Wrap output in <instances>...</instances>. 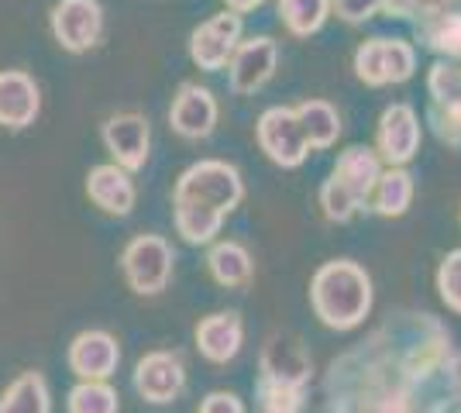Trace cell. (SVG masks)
Here are the masks:
<instances>
[{
    "label": "cell",
    "instance_id": "1",
    "mask_svg": "<svg viewBox=\"0 0 461 413\" xmlns=\"http://www.w3.org/2000/svg\"><path fill=\"white\" fill-rule=\"evenodd\" d=\"M241 197L245 183L234 166L221 158L196 162L176 183V231L190 245H207L221 231L224 217L241 203Z\"/></svg>",
    "mask_w": 461,
    "mask_h": 413
},
{
    "label": "cell",
    "instance_id": "2",
    "mask_svg": "<svg viewBox=\"0 0 461 413\" xmlns=\"http://www.w3.org/2000/svg\"><path fill=\"white\" fill-rule=\"evenodd\" d=\"M310 303L321 324L330 331L358 328L372 310V279L351 258H334L317 269L310 283Z\"/></svg>",
    "mask_w": 461,
    "mask_h": 413
},
{
    "label": "cell",
    "instance_id": "3",
    "mask_svg": "<svg viewBox=\"0 0 461 413\" xmlns=\"http://www.w3.org/2000/svg\"><path fill=\"white\" fill-rule=\"evenodd\" d=\"M379 173H383V166H379L375 148H366V145L345 148L341 158L334 162L327 183L321 186V207H324L327 220L345 224L358 214L372 197V186H375Z\"/></svg>",
    "mask_w": 461,
    "mask_h": 413
},
{
    "label": "cell",
    "instance_id": "4",
    "mask_svg": "<svg viewBox=\"0 0 461 413\" xmlns=\"http://www.w3.org/2000/svg\"><path fill=\"white\" fill-rule=\"evenodd\" d=\"M417 73V52L403 39H368L355 52V76L366 86L406 83Z\"/></svg>",
    "mask_w": 461,
    "mask_h": 413
},
{
    "label": "cell",
    "instance_id": "5",
    "mask_svg": "<svg viewBox=\"0 0 461 413\" xmlns=\"http://www.w3.org/2000/svg\"><path fill=\"white\" fill-rule=\"evenodd\" d=\"M258 145L283 169L303 166L310 156V141L303 135L300 118H296V107H269L258 118Z\"/></svg>",
    "mask_w": 461,
    "mask_h": 413
},
{
    "label": "cell",
    "instance_id": "6",
    "mask_svg": "<svg viewBox=\"0 0 461 413\" xmlns=\"http://www.w3.org/2000/svg\"><path fill=\"white\" fill-rule=\"evenodd\" d=\"M124 275L131 283V290L141 296H155L166 290L169 275H173V248L169 241L158 235H141L124 248Z\"/></svg>",
    "mask_w": 461,
    "mask_h": 413
},
{
    "label": "cell",
    "instance_id": "7",
    "mask_svg": "<svg viewBox=\"0 0 461 413\" xmlns=\"http://www.w3.org/2000/svg\"><path fill=\"white\" fill-rule=\"evenodd\" d=\"M238 41H241V14L221 11V14H213L211 21H203L200 28H193L190 56L200 69L217 73V69H224L230 62Z\"/></svg>",
    "mask_w": 461,
    "mask_h": 413
},
{
    "label": "cell",
    "instance_id": "8",
    "mask_svg": "<svg viewBox=\"0 0 461 413\" xmlns=\"http://www.w3.org/2000/svg\"><path fill=\"white\" fill-rule=\"evenodd\" d=\"M420 148V118L410 103H389L375 131V156L389 166H406Z\"/></svg>",
    "mask_w": 461,
    "mask_h": 413
},
{
    "label": "cell",
    "instance_id": "9",
    "mask_svg": "<svg viewBox=\"0 0 461 413\" xmlns=\"http://www.w3.org/2000/svg\"><path fill=\"white\" fill-rule=\"evenodd\" d=\"M310 355L303 348V341L296 335H272L262 348V379L276 382V386H286V390H307L310 382Z\"/></svg>",
    "mask_w": 461,
    "mask_h": 413
},
{
    "label": "cell",
    "instance_id": "10",
    "mask_svg": "<svg viewBox=\"0 0 461 413\" xmlns=\"http://www.w3.org/2000/svg\"><path fill=\"white\" fill-rule=\"evenodd\" d=\"M276 66H279V45L269 35L238 41V49H234V56L228 62L230 90L234 94H255V90H262L272 79V73H276Z\"/></svg>",
    "mask_w": 461,
    "mask_h": 413
},
{
    "label": "cell",
    "instance_id": "11",
    "mask_svg": "<svg viewBox=\"0 0 461 413\" xmlns=\"http://www.w3.org/2000/svg\"><path fill=\"white\" fill-rule=\"evenodd\" d=\"M186 386V369L183 358L173 352H152L138 362L135 390L149 403H173Z\"/></svg>",
    "mask_w": 461,
    "mask_h": 413
},
{
    "label": "cell",
    "instance_id": "12",
    "mask_svg": "<svg viewBox=\"0 0 461 413\" xmlns=\"http://www.w3.org/2000/svg\"><path fill=\"white\" fill-rule=\"evenodd\" d=\"M104 28V14L96 0H62L52 11V31L69 52H86Z\"/></svg>",
    "mask_w": 461,
    "mask_h": 413
},
{
    "label": "cell",
    "instance_id": "13",
    "mask_svg": "<svg viewBox=\"0 0 461 413\" xmlns=\"http://www.w3.org/2000/svg\"><path fill=\"white\" fill-rule=\"evenodd\" d=\"M173 128L183 138H207L217 124V100L207 86L200 83H183L169 111Z\"/></svg>",
    "mask_w": 461,
    "mask_h": 413
},
{
    "label": "cell",
    "instance_id": "14",
    "mask_svg": "<svg viewBox=\"0 0 461 413\" xmlns=\"http://www.w3.org/2000/svg\"><path fill=\"white\" fill-rule=\"evenodd\" d=\"M149 121L141 114H117L104 124V145L111 148L121 169H141L149 158Z\"/></svg>",
    "mask_w": 461,
    "mask_h": 413
},
{
    "label": "cell",
    "instance_id": "15",
    "mask_svg": "<svg viewBox=\"0 0 461 413\" xmlns=\"http://www.w3.org/2000/svg\"><path fill=\"white\" fill-rule=\"evenodd\" d=\"M241 341H245V328H241V317L234 314V310L211 314L196 324V348L213 365L230 362L234 355L241 352Z\"/></svg>",
    "mask_w": 461,
    "mask_h": 413
},
{
    "label": "cell",
    "instance_id": "16",
    "mask_svg": "<svg viewBox=\"0 0 461 413\" xmlns=\"http://www.w3.org/2000/svg\"><path fill=\"white\" fill-rule=\"evenodd\" d=\"M117 362H121V352H117V341L107 331H83L69 348L73 373L83 375V379H94V382L114 373Z\"/></svg>",
    "mask_w": 461,
    "mask_h": 413
},
{
    "label": "cell",
    "instance_id": "17",
    "mask_svg": "<svg viewBox=\"0 0 461 413\" xmlns=\"http://www.w3.org/2000/svg\"><path fill=\"white\" fill-rule=\"evenodd\" d=\"M39 114V86L35 79L7 69L0 73V124L7 128H24Z\"/></svg>",
    "mask_w": 461,
    "mask_h": 413
},
{
    "label": "cell",
    "instance_id": "18",
    "mask_svg": "<svg viewBox=\"0 0 461 413\" xmlns=\"http://www.w3.org/2000/svg\"><path fill=\"white\" fill-rule=\"evenodd\" d=\"M86 190H90V200L107 214L124 217L135 207V183L121 166H96L86 179Z\"/></svg>",
    "mask_w": 461,
    "mask_h": 413
},
{
    "label": "cell",
    "instance_id": "19",
    "mask_svg": "<svg viewBox=\"0 0 461 413\" xmlns=\"http://www.w3.org/2000/svg\"><path fill=\"white\" fill-rule=\"evenodd\" d=\"M372 211L379 217H403L413 203V176L403 166H389L372 186Z\"/></svg>",
    "mask_w": 461,
    "mask_h": 413
},
{
    "label": "cell",
    "instance_id": "20",
    "mask_svg": "<svg viewBox=\"0 0 461 413\" xmlns=\"http://www.w3.org/2000/svg\"><path fill=\"white\" fill-rule=\"evenodd\" d=\"M417 35L430 52H441L447 59H461V11H438L430 18L417 21Z\"/></svg>",
    "mask_w": 461,
    "mask_h": 413
},
{
    "label": "cell",
    "instance_id": "21",
    "mask_svg": "<svg viewBox=\"0 0 461 413\" xmlns=\"http://www.w3.org/2000/svg\"><path fill=\"white\" fill-rule=\"evenodd\" d=\"M296 118L303 124V135H307L310 148H330L338 141V135H341V114L327 100H303L296 107Z\"/></svg>",
    "mask_w": 461,
    "mask_h": 413
},
{
    "label": "cell",
    "instance_id": "22",
    "mask_svg": "<svg viewBox=\"0 0 461 413\" xmlns=\"http://www.w3.org/2000/svg\"><path fill=\"white\" fill-rule=\"evenodd\" d=\"M211 273L213 279L221 283V286H249L251 275H255V262H251L249 248L245 245H238V241H221V245H213L211 248Z\"/></svg>",
    "mask_w": 461,
    "mask_h": 413
},
{
    "label": "cell",
    "instance_id": "23",
    "mask_svg": "<svg viewBox=\"0 0 461 413\" xmlns=\"http://www.w3.org/2000/svg\"><path fill=\"white\" fill-rule=\"evenodd\" d=\"M0 413H49V390L39 373H21L0 396Z\"/></svg>",
    "mask_w": 461,
    "mask_h": 413
},
{
    "label": "cell",
    "instance_id": "24",
    "mask_svg": "<svg viewBox=\"0 0 461 413\" xmlns=\"http://www.w3.org/2000/svg\"><path fill=\"white\" fill-rule=\"evenodd\" d=\"M327 14H330V0H279V18L296 39L317 35L324 28Z\"/></svg>",
    "mask_w": 461,
    "mask_h": 413
},
{
    "label": "cell",
    "instance_id": "25",
    "mask_svg": "<svg viewBox=\"0 0 461 413\" xmlns=\"http://www.w3.org/2000/svg\"><path fill=\"white\" fill-rule=\"evenodd\" d=\"M69 413H117V393L107 382L86 379L69 393Z\"/></svg>",
    "mask_w": 461,
    "mask_h": 413
},
{
    "label": "cell",
    "instance_id": "26",
    "mask_svg": "<svg viewBox=\"0 0 461 413\" xmlns=\"http://www.w3.org/2000/svg\"><path fill=\"white\" fill-rule=\"evenodd\" d=\"M303 407V393L300 390H286L276 382H258V413H300Z\"/></svg>",
    "mask_w": 461,
    "mask_h": 413
},
{
    "label": "cell",
    "instance_id": "27",
    "mask_svg": "<svg viewBox=\"0 0 461 413\" xmlns=\"http://www.w3.org/2000/svg\"><path fill=\"white\" fill-rule=\"evenodd\" d=\"M438 290H441V300L447 303V310L461 314V248L444 256L441 269H438Z\"/></svg>",
    "mask_w": 461,
    "mask_h": 413
},
{
    "label": "cell",
    "instance_id": "28",
    "mask_svg": "<svg viewBox=\"0 0 461 413\" xmlns=\"http://www.w3.org/2000/svg\"><path fill=\"white\" fill-rule=\"evenodd\" d=\"M330 7L348 24H366L368 18L385 11V0H330Z\"/></svg>",
    "mask_w": 461,
    "mask_h": 413
},
{
    "label": "cell",
    "instance_id": "29",
    "mask_svg": "<svg viewBox=\"0 0 461 413\" xmlns=\"http://www.w3.org/2000/svg\"><path fill=\"white\" fill-rule=\"evenodd\" d=\"M200 413H245V407L234 393H211L200 403Z\"/></svg>",
    "mask_w": 461,
    "mask_h": 413
},
{
    "label": "cell",
    "instance_id": "30",
    "mask_svg": "<svg viewBox=\"0 0 461 413\" xmlns=\"http://www.w3.org/2000/svg\"><path fill=\"white\" fill-rule=\"evenodd\" d=\"M266 0H228V7L234 11V14H249V11H255V7H262Z\"/></svg>",
    "mask_w": 461,
    "mask_h": 413
},
{
    "label": "cell",
    "instance_id": "31",
    "mask_svg": "<svg viewBox=\"0 0 461 413\" xmlns=\"http://www.w3.org/2000/svg\"><path fill=\"white\" fill-rule=\"evenodd\" d=\"M441 4H458V0H441Z\"/></svg>",
    "mask_w": 461,
    "mask_h": 413
}]
</instances>
